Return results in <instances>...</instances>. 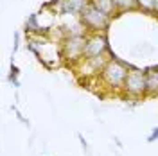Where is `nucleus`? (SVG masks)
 <instances>
[{
	"label": "nucleus",
	"mask_w": 158,
	"mask_h": 156,
	"mask_svg": "<svg viewBox=\"0 0 158 156\" xmlns=\"http://www.w3.org/2000/svg\"><path fill=\"white\" fill-rule=\"evenodd\" d=\"M129 65H126L124 61H120L117 58H110L106 67L102 68L99 79L102 81V84L111 90V92H122V86H124V81L128 77L129 72Z\"/></svg>",
	"instance_id": "f257e3e1"
},
{
	"label": "nucleus",
	"mask_w": 158,
	"mask_h": 156,
	"mask_svg": "<svg viewBox=\"0 0 158 156\" xmlns=\"http://www.w3.org/2000/svg\"><path fill=\"white\" fill-rule=\"evenodd\" d=\"M122 93L129 99H135V101L148 97V74H146V70L131 67L128 72V77L124 81Z\"/></svg>",
	"instance_id": "f03ea898"
},
{
	"label": "nucleus",
	"mask_w": 158,
	"mask_h": 156,
	"mask_svg": "<svg viewBox=\"0 0 158 156\" xmlns=\"http://www.w3.org/2000/svg\"><path fill=\"white\" fill-rule=\"evenodd\" d=\"M81 23L85 25V29L88 32H106L111 23V16H108L106 13L99 11L95 6L88 4L79 14Z\"/></svg>",
	"instance_id": "7ed1b4c3"
},
{
	"label": "nucleus",
	"mask_w": 158,
	"mask_h": 156,
	"mask_svg": "<svg viewBox=\"0 0 158 156\" xmlns=\"http://www.w3.org/2000/svg\"><path fill=\"white\" fill-rule=\"evenodd\" d=\"M85 43H86V34H72L61 41V54L63 61H67L69 65H76L83 59L85 52Z\"/></svg>",
	"instance_id": "20e7f679"
},
{
	"label": "nucleus",
	"mask_w": 158,
	"mask_h": 156,
	"mask_svg": "<svg viewBox=\"0 0 158 156\" xmlns=\"http://www.w3.org/2000/svg\"><path fill=\"white\" fill-rule=\"evenodd\" d=\"M102 54H108L106 32H88L83 58H95V56H102Z\"/></svg>",
	"instance_id": "39448f33"
},
{
	"label": "nucleus",
	"mask_w": 158,
	"mask_h": 156,
	"mask_svg": "<svg viewBox=\"0 0 158 156\" xmlns=\"http://www.w3.org/2000/svg\"><path fill=\"white\" fill-rule=\"evenodd\" d=\"M90 4V0H63L54 13L59 14H81V11Z\"/></svg>",
	"instance_id": "423d86ee"
},
{
	"label": "nucleus",
	"mask_w": 158,
	"mask_h": 156,
	"mask_svg": "<svg viewBox=\"0 0 158 156\" xmlns=\"http://www.w3.org/2000/svg\"><path fill=\"white\" fill-rule=\"evenodd\" d=\"M146 74H148V97H156L158 95V68L156 67L148 68Z\"/></svg>",
	"instance_id": "0eeeda50"
},
{
	"label": "nucleus",
	"mask_w": 158,
	"mask_h": 156,
	"mask_svg": "<svg viewBox=\"0 0 158 156\" xmlns=\"http://www.w3.org/2000/svg\"><path fill=\"white\" fill-rule=\"evenodd\" d=\"M90 4L92 6H95L99 11H102V13H106L108 16H115V14H118L117 7H115V2L113 0H90Z\"/></svg>",
	"instance_id": "6e6552de"
},
{
	"label": "nucleus",
	"mask_w": 158,
	"mask_h": 156,
	"mask_svg": "<svg viewBox=\"0 0 158 156\" xmlns=\"http://www.w3.org/2000/svg\"><path fill=\"white\" fill-rule=\"evenodd\" d=\"M115 7L118 13H126V11H135L138 9V2L137 0H113Z\"/></svg>",
	"instance_id": "1a4fd4ad"
},
{
	"label": "nucleus",
	"mask_w": 158,
	"mask_h": 156,
	"mask_svg": "<svg viewBox=\"0 0 158 156\" xmlns=\"http://www.w3.org/2000/svg\"><path fill=\"white\" fill-rule=\"evenodd\" d=\"M18 76H20L18 67H16L15 63H11V70H9V76H7V81H9V83H11L15 88H20V79H18Z\"/></svg>",
	"instance_id": "9d476101"
},
{
	"label": "nucleus",
	"mask_w": 158,
	"mask_h": 156,
	"mask_svg": "<svg viewBox=\"0 0 158 156\" xmlns=\"http://www.w3.org/2000/svg\"><path fill=\"white\" fill-rule=\"evenodd\" d=\"M137 2H138V9H142L144 13H151V14H153L156 0H137Z\"/></svg>",
	"instance_id": "9b49d317"
},
{
	"label": "nucleus",
	"mask_w": 158,
	"mask_h": 156,
	"mask_svg": "<svg viewBox=\"0 0 158 156\" xmlns=\"http://www.w3.org/2000/svg\"><path fill=\"white\" fill-rule=\"evenodd\" d=\"M13 111L16 113V118H18L20 122H22V124H25V126L29 127V120H27V118H23V115H22V113L18 111V108H16V106H13Z\"/></svg>",
	"instance_id": "f8f14e48"
},
{
	"label": "nucleus",
	"mask_w": 158,
	"mask_h": 156,
	"mask_svg": "<svg viewBox=\"0 0 158 156\" xmlns=\"http://www.w3.org/2000/svg\"><path fill=\"white\" fill-rule=\"evenodd\" d=\"M18 47H20V32H15V45H13V56L18 52Z\"/></svg>",
	"instance_id": "ddd939ff"
},
{
	"label": "nucleus",
	"mask_w": 158,
	"mask_h": 156,
	"mask_svg": "<svg viewBox=\"0 0 158 156\" xmlns=\"http://www.w3.org/2000/svg\"><path fill=\"white\" fill-rule=\"evenodd\" d=\"M155 140H158V127H155V129L151 131V135L148 137V142H149V144H153Z\"/></svg>",
	"instance_id": "4468645a"
},
{
	"label": "nucleus",
	"mask_w": 158,
	"mask_h": 156,
	"mask_svg": "<svg viewBox=\"0 0 158 156\" xmlns=\"http://www.w3.org/2000/svg\"><path fill=\"white\" fill-rule=\"evenodd\" d=\"M77 138H79V142H81V147L85 149V153H88V144H86V140H85V137H83L81 133H77Z\"/></svg>",
	"instance_id": "2eb2a0df"
},
{
	"label": "nucleus",
	"mask_w": 158,
	"mask_h": 156,
	"mask_svg": "<svg viewBox=\"0 0 158 156\" xmlns=\"http://www.w3.org/2000/svg\"><path fill=\"white\" fill-rule=\"evenodd\" d=\"M153 14L158 18V0H156V4H155V11H153Z\"/></svg>",
	"instance_id": "dca6fc26"
},
{
	"label": "nucleus",
	"mask_w": 158,
	"mask_h": 156,
	"mask_svg": "<svg viewBox=\"0 0 158 156\" xmlns=\"http://www.w3.org/2000/svg\"><path fill=\"white\" fill-rule=\"evenodd\" d=\"M156 68H158V65H156Z\"/></svg>",
	"instance_id": "f3484780"
}]
</instances>
